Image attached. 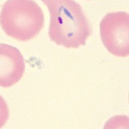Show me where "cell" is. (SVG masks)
I'll return each mask as SVG.
<instances>
[{
	"label": "cell",
	"mask_w": 129,
	"mask_h": 129,
	"mask_svg": "<svg viewBox=\"0 0 129 129\" xmlns=\"http://www.w3.org/2000/svg\"><path fill=\"white\" fill-rule=\"evenodd\" d=\"M50 13L49 38L66 48L84 46L92 27L80 5L74 0H41Z\"/></svg>",
	"instance_id": "cell-1"
},
{
	"label": "cell",
	"mask_w": 129,
	"mask_h": 129,
	"mask_svg": "<svg viewBox=\"0 0 129 129\" xmlns=\"http://www.w3.org/2000/svg\"><path fill=\"white\" fill-rule=\"evenodd\" d=\"M44 14L34 0H7L0 13V25L8 36L19 41L36 37L44 27Z\"/></svg>",
	"instance_id": "cell-2"
},
{
	"label": "cell",
	"mask_w": 129,
	"mask_h": 129,
	"mask_svg": "<svg viewBox=\"0 0 129 129\" xmlns=\"http://www.w3.org/2000/svg\"><path fill=\"white\" fill-rule=\"evenodd\" d=\"M100 35L109 53L117 57L129 54V16L126 12L107 14L100 22Z\"/></svg>",
	"instance_id": "cell-3"
},
{
	"label": "cell",
	"mask_w": 129,
	"mask_h": 129,
	"mask_svg": "<svg viewBox=\"0 0 129 129\" xmlns=\"http://www.w3.org/2000/svg\"><path fill=\"white\" fill-rule=\"evenodd\" d=\"M25 61L21 52L10 45L0 43V86L11 87L21 80Z\"/></svg>",
	"instance_id": "cell-4"
},
{
	"label": "cell",
	"mask_w": 129,
	"mask_h": 129,
	"mask_svg": "<svg viewBox=\"0 0 129 129\" xmlns=\"http://www.w3.org/2000/svg\"><path fill=\"white\" fill-rule=\"evenodd\" d=\"M10 115V110L5 100L0 95V128L3 127L7 122Z\"/></svg>",
	"instance_id": "cell-5"
}]
</instances>
